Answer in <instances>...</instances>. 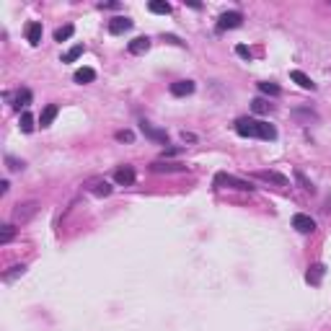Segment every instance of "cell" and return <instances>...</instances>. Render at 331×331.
<instances>
[{"instance_id": "20", "label": "cell", "mask_w": 331, "mask_h": 331, "mask_svg": "<svg viewBox=\"0 0 331 331\" xmlns=\"http://www.w3.org/2000/svg\"><path fill=\"white\" fill-rule=\"evenodd\" d=\"M150 171H156V173H168V171H184V166H179V163H161V161H156L150 166Z\"/></svg>"}, {"instance_id": "9", "label": "cell", "mask_w": 331, "mask_h": 331, "mask_svg": "<svg viewBox=\"0 0 331 331\" xmlns=\"http://www.w3.org/2000/svg\"><path fill=\"white\" fill-rule=\"evenodd\" d=\"M129 29H132V21L127 16H117V18L109 21V31H112V34H124Z\"/></svg>"}, {"instance_id": "30", "label": "cell", "mask_w": 331, "mask_h": 331, "mask_svg": "<svg viewBox=\"0 0 331 331\" xmlns=\"http://www.w3.org/2000/svg\"><path fill=\"white\" fill-rule=\"evenodd\" d=\"M117 140L119 143H132V140H135V135H132L129 129H124V132H117Z\"/></svg>"}, {"instance_id": "16", "label": "cell", "mask_w": 331, "mask_h": 331, "mask_svg": "<svg viewBox=\"0 0 331 331\" xmlns=\"http://www.w3.org/2000/svg\"><path fill=\"white\" fill-rule=\"evenodd\" d=\"M290 78H293L300 88H305V91H316V83H313L311 78H308L303 70H293V73H290Z\"/></svg>"}, {"instance_id": "32", "label": "cell", "mask_w": 331, "mask_h": 331, "mask_svg": "<svg viewBox=\"0 0 331 331\" xmlns=\"http://www.w3.org/2000/svg\"><path fill=\"white\" fill-rule=\"evenodd\" d=\"M235 55L244 57V60H251V52H249V47H244V44H238V47H235Z\"/></svg>"}, {"instance_id": "8", "label": "cell", "mask_w": 331, "mask_h": 331, "mask_svg": "<svg viewBox=\"0 0 331 331\" xmlns=\"http://www.w3.org/2000/svg\"><path fill=\"white\" fill-rule=\"evenodd\" d=\"M135 168L132 166H119L117 171H114V179H117V184H122V186H129V184H135Z\"/></svg>"}, {"instance_id": "12", "label": "cell", "mask_w": 331, "mask_h": 331, "mask_svg": "<svg viewBox=\"0 0 331 331\" xmlns=\"http://www.w3.org/2000/svg\"><path fill=\"white\" fill-rule=\"evenodd\" d=\"M323 274H326V267H323V264H313V267L305 272V282H308V285H321Z\"/></svg>"}, {"instance_id": "10", "label": "cell", "mask_w": 331, "mask_h": 331, "mask_svg": "<svg viewBox=\"0 0 331 331\" xmlns=\"http://www.w3.org/2000/svg\"><path fill=\"white\" fill-rule=\"evenodd\" d=\"M171 93L173 96H192L194 93V80H176V83H171Z\"/></svg>"}, {"instance_id": "14", "label": "cell", "mask_w": 331, "mask_h": 331, "mask_svg": "<svg viewBox=\"0 0 331 331\" xmlns=\"http://www.w3.org/2000/svg\"><path fill=\"white\" fill-rule=\"evenodd\" d=\"M57 112H60V109H57L55 104H47V106L41 109V114H39V124H41V127H50V124L55 122Z\"/></svg>"}, {"instance_id": "7", "label": "cell", "mask_w": 331, "mask_h": 331, "mask_svg": "<svg viewBox=\"0 0 331 331\" xmlns=\"http://www.w3.org/2000/svg\"><path fill=\"white\" fill-rule=\"evenodd\" d=\"M24 34H26V41L31 44V47H39V44H41V24H39V21H29Z\"/></svg>"}, {"instance_id": "29", "label": "cell", "mask_w": 331, "mask_h": 331, "mask_svg": "<svg viewBox=\"0 0 331 331\" xmlns=\"http://www.w3.org/2000/svg\"><path fill=\"white\" fill-rule=\"evenodd\" d=\"M6 163H8V168H11V171H24V161H16V158H11V156H8V158H6Z\"/></svg>"}, {"instance_id": "23", "label": "cell", "mask_w": 331, "mask_h": 331, "mask_svg": "<svg viewBox=\"0 0 331 331\" xmlns=\"http://www.w3.org/2000/svg\"><path fill=\"white\" fill-rule=\"evenodd\" d=\"M31 104V91H29V88H21V91L16 93V109H21V106H29Z\"/></svg>"}, {"instance_id": "3", "label": "cell", "mask_w": 331, "mask_h": 331, "mask_svg": "<svg viewBox=\"0 0 331 331\" xmlns=\"http://www.w3.org/2000/svg\"><path fill=\"white\" fill-rule=\"evenodd\" d=\"M293 228L298 230V233H313L316 230V220L311 217V215H303V212H298V215H293Z\"/></svg>"}, {"instance_id": "6", "label": "cell", "mask_w": 331, "mask_h": 331, "mask_svg": "<svg viewBox=\"0 0 331 331\" xmlns=\"http://www.w3.org/2000/svg\"><path fill=\"white\" fill-rule=\"evenodd\" d=\"M140 129H143V135H145V137H150V140H156V143L168 145V132H166V129H156V127L148 124V122H140Z\"/></svg>"}, {"instance_id": "18", "label": "cell", "mask_w": 331, "mask_h": 331, "mask_svg": "<svg viewBox=\"0 0 331 331\" xmlns=\"http://www.w3.org/2000/svg\"><path fill=\"white\" fill-rule=\"evenodd\" d=\"M148 11H150V13H158V16H168V13H171V6L163 3V0H150Z\"/></svg>"}, {"instance_id": "35", "label": "cell", "mask_w": 331, "mask_h": 331, "mask_svg": "<svg viewBox=\"0 0 331 331\" xmlns=\"http://www.w3.org/2000/svg\"><path fill=\"white\" fill-rule=\"evenodd\" d=\"M8 186H11L8 181H0V194H6V192H8Z\"/></svg>"}, {"instance_id": "2", "label": "cell", "mask_w": 331, "mask_h": 331, "mask_svg": "<svg viewBox=\"0 0 331 331\" xmlns=\"http://www.w3.org/2000/svg\"><path fill=\"white\" fill-rule=\"evenodd\" d=\"M215 184H217V186H228V189H238V192H254L251 181L235 179V176H228V173H217V176H215Z\"/></svg>"}, {"instance_id": "33", "label": "cell", "mask_w": 331, "mask_h": 331, "mask_svg": "<svg viewBox=\"0 0 331 331\" xmlns=\"http://www.w3.org/2000/svg\"><path fill=\"white\" fill-rule=\"evenodd\" d=\"M163 39H166V41H171V44H179V47H184V41H181L179 36H173V34H163Z\"/></svg>"}, {"instance_id": "11", "label": "cell", "mask_w": 331, "mask_h": 331, "mask_svg": "<svg viewBox=\"0 0 331 331\" xmlns=\"http://www.w3.org/2000/svg\"><path fill=\"white\" fill-rule=\"evenodd\" d=\"M127 50H129L132 55H143V52L150 50V39H148V36H135V39L127 44Z\"/></svg>"}, {"instance_id": "26", "label": "cell", "mask_w": 331, "mask_h": 331, "mask_svg": "<svg viewBox=\"0 0 331 331\" xmlns=\"http://www.w3.org/2000/svg\"><path fill=\"white\" fill-rule=\"evenodd\" d=\"M91 192H93L96 197H109V194H112V186H109L106 181H96V184L91 186Z\"/></svg>"}, {"instance_id": "1", "label": "cell", "mask_w": 331, "mask_h": 331, "mask_svg": "<svg viewBox=\"0 0 331 331\" xmlns=\"http://www.w3.org/2000/svg\"><path fill=\"white\" fill-rule=\"evenodd\" d=\"M241 24H244V13L241 11H225L217 18V31H230V29H238Z\"/></svg>"}, {"instance_id": "22", "label": "cell", "mask_w": 331, "mask_h": 331, "mask_svg": "<svg viewBox=\"0 0 331 331\" xmlns=\"http://www.w3.org/2000/svg\"><path fill=\"white\" fill-rule=\"evenodd\" d=\"M73 34H75V26H73V24H68V26H60V29L55 31V41H68Z\"/></svg>"}, {"instance_id": "27", "label": "cell", "mask_w": 331, "mask_h": 331, "mask_svg": "<svg viewBox=\"0 0 331 331\" xmlns=\"http://www.w3.org/2000/svg\"><path fill=\"white\" fill-rule=\"evenodd\" d=\"M16 235V228L13 225H3V233H0V244H8V241H13Z\"/></svg>"}, {"instance_id": "17", "label": "cell", "mask_w": 331, "mask_h": 331, "mask_svg": "<svg viewBox=\"0 0 331 331\" xmlns=\"http://www.w3.org/2000/svg\"><path fill=\"white\" fill-rule=\"evenodd\" d=\"M73 80L75 83H93L96 80V70L93 68H80V70H75V75H73Z\"/></svg>"}, {"instance_id": "5", "label": "cell", "mask_w": 331, "mask_h": 331, "mask_svg": "<svg viewBox=\"0 0 331 331\" xmlns=\"http://www.w3.org/2000/svg\"><path fill=\"white\" fill-rule=\"evenodd\" d=\"M36 210H39V205H36V202L18 205V207L13 210V220H16V223H26V220H31V217L36 215Z\"/></svg>"}, {"instance_id": "34", "label": "cell", "mask_w": 331, "mask_h": 331, "mask_svg": "<svg viewBox=\"0 0 331 331\" xmlns=\"http://www.w3.org/2000/svg\"><path fill=\"white\" fill-rule=\"evenodd\" d=\"M24 272H26V267H13V272H8L6 279H11V277H16V274H24Z\"/></svg>"}, {"instance_id": "19", "label": "cell", "mask_w": 331, "mask_h": 331, "mask_svg": "<svg viewBox=\"0 0 331 331\" xmlns=\"http://www.w3.org/2000/svg\"><path fill=\"white\" fill-rule=\"evenodd\" d=\"M259 91L267 93V96H279L282 88H279L277 83H272V80H261V83H259Z\"/></svg>"}, {"instance_id": "24", "label": "cell", "mask_w": 331, "mask_h": 331, "mask_svg": "<svg viewBox=\"0 0 331 331\" xmlns=\"http://www.w3.org/2000/svg\"><path fill=\"white\" fill-rule=\"evenodd\" d=\"M18 127H21V132H26V135H29V132H34V117H31L29 112H24V114H21Z\"/></svg>"}, {"instance_id": "15", "label": "cell", "mask_w": 331, "mask_h": 331, "mask_svg": "<svg viewBox=\"0 0 331 331\" xmlns=\"http://www.w3.org/2000/svg\"><path fill=\"white\" fill-rule=\"evenodd\" d=\"M256 137H261V140H277V129H274V124H269V122H259V124H256Z\"/></svg>"}, {"instance_id": "4", "label": "cell", "mask_w": 331, "mask_h": 331, "mask_svg": "<svg viewBox=\"0 0 331 331\" xmlns=\"http://www.w3.org/2000/svg\"><path fill=\"white\" fill-rule=\"evenodd\" d=\"M256 119H251V117H241V119H235V132L241 137H256Z\"/></svg>"}, {"instance_id": "31", "label": "cell", "mask_w": 331, "mask_h": 331, "mask_svg": "<svg viewBox=\"0 0 331 331\" xmlns=\"http://www.w3.org/2000/svg\"><path fill=\"white\" fill-rule=\"evenodd\" d=\"M295 117H298V119H318V114H316V112H308V109H305V112H300V109H298Z\"/></svg>"}, {"instance_id": "28", "label": "cell", "mask_w": 331, "mask_h": 331, "mask_svg": "<svg viewBox=\"0 0 331 331\" xmlns=\"http://www.w3.org/2000/svg\"><path fill=\"white\" fill-rule=\"evenodd\" d=\"M295 179H298V181H300V186H303V189H305V192H316V186H313V184H311V181H308V179H305V176H303V173H300V171H295Z\"/></svg>"}, {"instance_id": "25", "label": "cell", "mask_w": 331, "mask_h": 331, "mask_svg": "<svg viewBox=\"0 0 331 331\" xmlns=\"http://www.w3.org/2000/svg\"><path fill=\"white\" fill-rule=\"evenodd\" d=\"M251 109H254L256 114H267L269 109H272V104H269V101H264V99H254V101H251Z\"/></svg>"}, {"instance_id": "13", "label": "cell", "mask_w": 331, "mask_h": 331, "mask_svg": "<svg viewBox=\"0 0 331 331\" xmlns=\"http://www.w3.org/2000/svg\"><path fill=\"white\" fill-rule=\"evenodd\" d=\"M256 176H259V179H264V181L277 184V186H288V184H290L288 176H282V173H277V171H259Z\"/></svg>"}, {"instance_id": "21", "label": "cell", "mask_w": 331, "mask_h": 331, "mask_svg": "<svg viewBox=\"0 0 331 331\" xmlns=\"http://www.w3.org/2000/svg\"><path fill=\"white\" fill-rule=\"evenodd\" d=\"M83 52H85V47H83V44H75V47H70L68 52L62 55V62H75V60H78Z\"/></svg>"}]
</instances>
